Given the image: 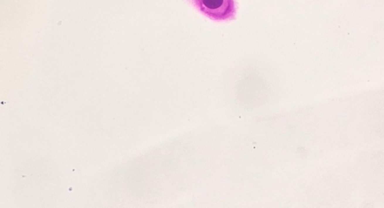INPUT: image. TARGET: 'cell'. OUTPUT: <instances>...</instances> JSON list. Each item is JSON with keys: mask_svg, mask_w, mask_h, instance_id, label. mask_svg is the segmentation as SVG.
<instances>
[{"mask_svg": "<svg viewBox=\"0 0 384 208\" xmlns=\"http://www.w3.org/2000/svg\"><path fill=\"white\" fill-rule=\"evenodd\" d=\"M201 13L215 21L235 20L237 13L235 0H191Z\"/></svg>", "mask_w": 384, "mask_h": 208, "instance_id": "cell-1", "label": "cell"}]
</instances>
